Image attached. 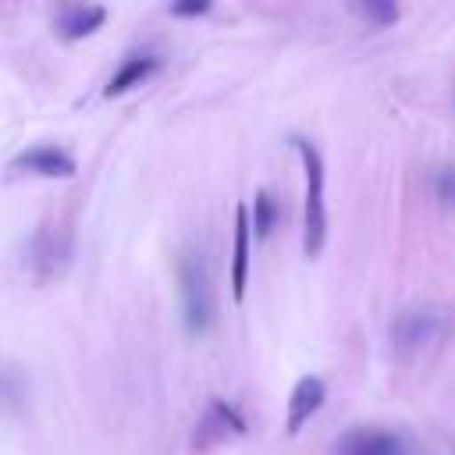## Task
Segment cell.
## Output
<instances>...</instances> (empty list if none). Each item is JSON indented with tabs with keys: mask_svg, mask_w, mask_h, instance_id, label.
Returning a JSON list of instances; mask_svg holds the SVG:
<instances>
[{
	"mask_svg": "<svg viewBox=\"0 0 455 455\" xmlns=\"http://www.w3.org/2000/svg\"><path fill=\"white\" fill-rule=\"evenodd\" d=\"M178 284H181L185 327L192 334H206L213 316H217V291H213V274H210V259H206L203 249H185L181 252Z\"/></svg>",
	"mask_w": 455,
	"mask_h": 455,
	"instance_id": "6da1fadb",
	"label": "cell"
},
{
	"mask_svg": "<svg viewBox=\"0 0 455 455\" xmlns=\"http://www.w3.org/2000/svg\"><path fill=\"white\" fill-rule=\"evenodd\" d=\"M306 171V203H302V249L306 256H320L327 242V206H323V156L309 139H291Z\"/></svg>",
	"mask_w": 455,
	"mask_h": 455,
	"instance_id": "7a4b0ae2",
	"label": "cell"
},
{
	"mask_svg": "<svg viewBox=\"0 0 455 455\" xmlns=\"http://www.w3.org/2000/svg\"><path fill=\"white\" fill-rule=\"evenodd\" d=\"M7 171H14V174H36V178H75L78 164L60 146H32V149L18 153L7 164Z\"/></svg>",
	"mask_w": 455,
	"mask_h": 455,
	"instance_id": "3957f363",
	"label": "cell"
},
{
	"mask_svg": "<svg viewBox=\"0 0 455 455\" xmlns=\"http://www.w3.org/2000/svg\"><path fill=\"white\" fill-rule=\"evenodd\" d=\"M235 434H245V416L231 402L213 398L206 416L196 427V448H213V444H220L228 437H235Z\"/></svg>",
	"mask_w": 455,
	"mask_h": 455,
	"instance_id": "277c9868",
	"label": "cell"
},
{
	"mask_svg": "<svg viewBox=\"0 0 455 455\" xmlns=\"http://www.w3.org/2000/svg\"><path fill=\"white\" fill-rule=\"evenodd\" d=\"M323 398H327V384H323L320 377H313V373L299 377V380H295V387H291V395H288L284 430H288V434H299V430H302V423H306V419H313V416L320 412Z\"/></svg>",
	"mask_w": 455,
	"mask_h": 455,
	"instance_id": "5b68a950",
	"label": "cell"
},
{
	"mask_svg": "<svg viewBox=\"0 0 455 455\" xmlns=\"http://www.w3.org/2000/svg\"><path fill=\"white\" fill-rule=\"evenodd\" d=\"M249 238H252L249 206L238 203L235 206V235H231V277H228L235 302L245 299V284H249Z\"/></svg>",
	"mask_w": 455,
	"mask_h": 455,
	"instance_id": "8992f818",
	"label": "cell"
},
{
	"mask_svg": "<svg viewBox=\"0 0 455 455\" xmlns=\"http://www.w3.org/2000/svg\"><path fill=\"white\" fill-rule=\"evenodd\" d=\"M68 235L57 228V224H43V231L32 238V249H28V263L36 267L39 277H53L60 274V267L68 263Z\"/></svg>",
	"mask_w": 455,
	"mask_h": 455,
	"instance_id": "52a82bcc",
	"label": "cell"
},
{
	"mask_svg": "<svg viewBox=\"0 0 455 455\" xmlns=\"http://www.w3.org/2000/svg\"><path fill=\"white\" fill-rule=\"evenodd\" d=\"M107 21V7H100V4H71V7H64L60 14H57V21H53V32L60 36V39H85V36H92L100 25Z\"/></svg>",
	"mask_w": 455,
	"mask_h": 455,
	"instance_id": "ba28073f",
	"label": "cell"
},
{
	"mask_svg": "<svg viewBox=\"0 0 455 455\" xmlns=\"http://www.w3.org/2000/svg\"><path fill=\"white\" fill-rule=\"evenodd\" d=\"M437 334H441V313H434V309H409L395 323V341L402 348H419V345L434 341Z\"/></svg>",
	"mask_w": 455,
	"mask_h": 455,
	"instance_id": "9c48e42d",
	"label": "cell"
},
{
	"mask_svg": "<svg viewBox=\"0 0 455 455\" xmlns=\"http://www.w3.org/2000/svg\"><path fill=\"white\" fill-rule=\"evenodd\" d=\"M338 455H402V441L387 430H348L338 441Z\"/></svg>",
	"mask_w": 455,
	"mask_h": 455,
	"instance_id": "30bf717a",
	"label": "cell"
},
{
	"mask_svg": "<svg viewBox=\"0 0 455 455\" xmlns=\"http://www.w3.org/2000/svg\"><path fill=\"white\" fill-rule=\"evenodd\" d=\"M156 68H160V60H156L153 53H132V57L110 75L103 96H124L128 89H135V85H142L149 75H156Z\"/></svg>",
	"mask_w": 455,
	"mask_h": 455,
	"instance_id": "8fae6325",
	"label": "cell"
},
{
	"mask_svg": "<svg viewBox=\"0 0 455 455\" xmlns=\"http://www.w3.org/2000/svg\"><path fill=\"white\" fill-rule=\"evenodd\" d=\"M249 224L256 231V238H267L277 224V203L270 192H256V203H252V213H249Z\"/></svg>",
	"mask_w": 455,
	"mask_h": 455,
	"instance_id": "7c38bea8",
	"label": "cell"
},
{
	"mask_svg": "<svg viewBox=\"0 0 455 455\" xmlns=\"http://www.w3.org/2000/svg\"><path fill=\"white\" fill-rule=\"evenodd\" d=\"M21 398H25V377L11 366H0V409L21 405Z\"/></svg>",
	"mask_w": 455,
	"mask_h": 455,
	"instance_id": "4fadbf2b",
	"label": "cell"
},
{
	"mask_svg": "<svg viewBox=\"0 0 455 455\" xmlns=\"http://www.w3.org/2000/svg\"><path fill=\"white\" fill-rule=\"evenodd\" d=\"M359 14L370 18V21L380 25V28L398 21V7H395L391 0H363V4H359Z\"/></svg>",
	"mask_w": 455,
	"mask_h": 455,
	"instance_id": "5bb4252c",
	"label": "cell"
},
{
	"mask_svg": "<svg viewBox=\"0 0 455 455\" xmlns=\"http://www.w3.org/2000/svg\"><path fill=\"white\" fill-rule=\"evenodd\" d=\"M437 196H441V203L455 206V167H441V174H437Z\"/></svg>",
	"mask_w": 455,
	"mask_h": 455,
	"instance_id": "9a60e30c",
	"label": "cell"
},
{
	"mask_svg": "<svg viewBox=\"0 0 455 455\" xmlns=\"http://www.w3.org/2000/svg\"><path fill=\"white\" fill-rule=\"evenodd\" d=\"M210 11V0H181V4H171V14L174 18H196V14H206Z\"/></svg>",
	"mask_w": 455,
	"mask_h": 455,
	"instance_id": "2e32d148",
	"label": "cell"
}]
</instances>
